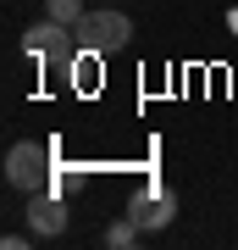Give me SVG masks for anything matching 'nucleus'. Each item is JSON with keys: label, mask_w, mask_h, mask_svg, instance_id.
<instances>
[{"label": "nucleus", "mask_w": 238, "mask_h": 250, "mask_svg": "<svg viewBox=\"0 0 238 250\" xmlns=\"http://www.w3.org/2000/svg\"><path fill=\"white\" fill-rule=\"evenodd\" d=\"M83 0H44V17H55V22H67V28H78L83 22Z\"/></svg>", "instance_id": "0eeeda50"}, {"label": "nucleus", "mask_w": 238, "mask_h": 250, "mask_svg": "<svg viewBox=\"0 0 238 250\" xmlns=\"http://www.w3.org/2000/svg\"><path fill=\"white\" fill-rule=\"evenodd\" d=\"M139 233H144V228L133 223V217H122V223H111V228H106V245H116V250H128L133 239H139Z\"/></svg>", "instance_id": "6e6552de"}, {"label": "nucleus", "mask_w": 238, "mask_h": 250, "mask_svg": "<svg viewBox=\"0 0 238 250\" xmlns=\"http://www.w3.org/2000/svg\"><path fill=\"white\" fill-rule=\"evenodd\" d=\"M227 28H233V39H238V6H233V11H227Z\"/></svg>", "instance_id": "1a4fd4ad"}, {"label": "nucleus", "mask_w": 238, "mask_h": 250, "mask_svg": "<svg viewBox=\"0 0 238 250\" xmlns=\"http://www.w3.org/2000/svg\"><path fill=\"white\" fill-rule=\"evenodd\" d=\"M133 223H139L144 233H155V228H166L172 217H177V200H172V189H144L139 200H133Z\"/></svg>", "instance_id": "39448f33"}, {"label": "nucleus", "mask_w": 238, "mask_h": 250, "mask_svg": "<svg viewBox=\"0 0 238 250\" xmlns=\"http://www.w3.org/2000/svg\"><path fill=\"white\" fill-rule=\"evenodd\" d=\"M61 78L72 83V89L94 95V89H100V50H83V45H78V56L67 62V72H61Z\"/></svg>", "instance_id": "423d86ee"}, {"label": "nucleus", "mask_w": 238, "mask_h": 250, "mask_svg": "<svg viewBox=\"0 0 238 250\" xmlns=\"http://www.w3.org/2000/svg\"><path fill=\"white\" fill-rule=\"evenodd\" d=\"M50 156H55V150H50V145H39V139L11 145V150H6V184H11V189H28V195H39V189L55 178V172H50Z\"/></svg>", "instance_id": "7ed1b4c3"}, {"label": "nucleus", "mask_w": 238, "mask_h": 250, "mask_svg": "<svg viewBox=\"0 0 238 250\" xmlns=\"http://www.w3.org/2000/svg\"><path fill=\"white\" fill-rule=\"evenodd\" d=\"M78 34V45L83 50H100V56H111V50H122L128 39H133V22H128V11H116L111 0L100 11H83V22L72 28Z\"/></svg>", "instance_id": "f257e3e1"}, {"label": "nucleus", "mask_w": 238, "mask_h": 250, "mask_svg": "<svg viewBox=\"0 0 238 250\" xmlns=\"http://www.w3.org/2000/svg\"><path fill=\"white\" fill-rule=\"evenodd\" d=\"M111 6H116V0H111Z\"/></svg>", "instance_id": "9d476101"}, {"label": "nucleus", "mask_w": 238, "mask_h": 250, "mask_svg": "<svg viewBox=\"0 0 238 250\" xmlns=\"http://www.w3.org/2000/svg\"><path fill=\"white\" fill-rule=\"evenodd\" d=\"M72 28L67 22H55V17H39L34 28L22 34V50L34 56V62L44 67V72H67V62H72Z\"/></svg>", "instance_id": "f03ea898"}, {"label": "nucleus", "mask_w": 238, "mask_h": 250, "mask_svg": "<svg viewBox=\"0 0 238 250\" xmlns=\"http://www.w3.org/2000/svg\"><path fill=\"white\" fill-rule=\"evenodd\" d=\"M28 233H34V239H61L67 233L61 195H34V206H28Z\"/></svg>", "instance_id": "20e7f679"}]
</instances>
